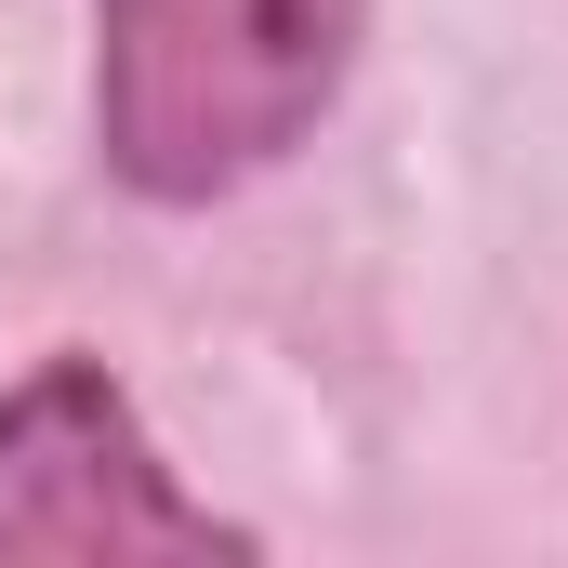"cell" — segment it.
<instances>
[{
	"mask_svg": "<svg viewBox=\"0 0 568 568\" xmlns=\"http://www.w3.org/2000/svg\"><path fill=\"white\" fill-rule=\"evenodd\" d=\"M371 0H93V133L133 199H225L331 120Z\"/></svg>",
	"mask_w": 568,
	"mask_h": 568,
	"instance_id": "1",
	"label": "cell"
},
{
	"mask_svg": "<svg viewBox=\"0 0 568 568\" xmlns=\"http://www.w3.org/2000/svg\"><path fill=\"white\" fill-rule=\"evenodd\" d=\"M133 556L199 568L252 556V529L172 489L106 357H40L0 397V568H133Z\"/></svg>",
	"mask_w": 568,
	"mask_h": 568,
	"instance_id": "2",
	"label": "cell"
}]
</instances>
